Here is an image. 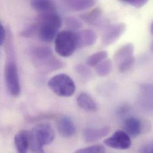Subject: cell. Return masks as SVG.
I'll list each match as a JSON object with an SVG mask.
<instances>
[{
    "label": "cell",
    "instance_id": "6da1fadb",
    "mask_svg": "<svg viewBox=\"0 0 153 153\" xmlns=\"http://www.w3.org/2000/svg\"><path fill=\"white\" fill-rule=\"evenodd\" d=\"M62 23V19L56 12L40 14L36 22L40 39L45 42H52L56 37Z\"/></svg>",
    "mask_w": 153,
    "mask_h": 153
},
{
    "label": "cell",
    "instance_id": "7a4b0ae2",
    "mask_svg": "<svg viewBox=\"0 0 153 153\" xmlns=\"http://www.w3.org/2000/svg\"><path fill=\"white\" fill-rule=\"evenodd\" d=\"M55 132L48 123H42L35 126L30 131V144L32 153H45L43 147L51 144L54 140Z\"/></svg>",
    "mask_w": 153,
    "mask_h": 153
},
{
    "label": "cell",
    "instance_id": "3957f363",
    "mask_svg": "<svg viewBox=\"0 0 153 153\" xmlns=\"http://www.w3.org/2000/svg\"><path fill=\"white\" fill-rule=\"evenodd\" d=\"M32 54L37 67L42 72L48 73L63 68L65 64L53 56L52 50L47 46L33 48Z\"/></svg>",
    "mask_w": 153,
    "mask_h": 153
},
{
    "label": "cell",
    "instance_id": "277c9868",
    "mask_svg": "<svg viewBox=\"0 0 153 153\" xmlns=\"http://www.w3.org/2000/svg\"><path fill=\"white\" fill-rule=\"evenodd\" d=\"M8 51V57L4 69L5 80L9 93L13 97H17L21 91L18 68L10 48Z\"/></svg>",
    "mask_w": 153,
    "mask_h": 153
},
{
    "label": "cell",
    "instance_id": "5b68a950",
    "mask_svg": "<svg viewBox=\"0 0 153 153\" xmlns=\"http://www.w3.org/2000/svg\"><path fill=\"white\" fill-rule=\"evenodd\" d=\"M48 85L55 94L62 97H71L76 91L74 80L65 74H58L51 77L48 81Z\"/></svg>",
    "mask_w": 153,
    "mask_h": 153
},
{
    "label": "cell",
    "instance_id": "8992f818",
    "mask_svg": "<svg viewBox=\"0 0 153 153\" xmlns=\"http://www.w3.org/2000/svg\"><path fill=\"white\" fill-rule=\"evenodd\" d=\"M54 43L56 52L59 55L64 57L72 56L77 49L75 32L66 30L58 33Z\"/></svg>",
    "mask_w": 153,
    "mask_h": 153
},
{
    "label": "cell",
    "instance_id": "52a82bcc",
    "mask_svg": "<svg viewBox=\"0 0 153 153\" xmlns=\"http://www.w3.org/2000/svg\"><path fill=\"white\" fill-rule=\"evenodd\" d=\"M114 60L119 72L123 73L130 70L135 62L133 44L128 43L121 47L114 54Z\"/></svg>",
    "mask_w": 153,
    "mask_h": 153
},
{
    "label": "cell",
    "instance_id": "ba28073f",
    "mask_svg": "<svg viewBox=\"0 0 153 153\" xmlns=\"http://www.w3.org/2000/svg\"><path fill=\"white\" fill-rule=\"evenodd\" d=\"M104 144L117 150H126L130 148L132 142L130 137L123 131H116L110 137L104 141Z\"/></svg>",
    "mask_w": 153,
    "mask_h": 153
},
{
    "label": "cell",
    "instance_id": "9c48e42d",
    "mask_svg": "<svg viewBox=\"0 0 153 153\" xmlns=\"http://www.w3.org/2000/svg\"><path fill=\"white\" fill-rule=\"evenodd\" d=\"M126 30L125 23H119L112 25L106 30L102 36V45L105 47L112 45L124 34Z\"/></svg>",
    "mask_w": 153,
    "mask_h": 153
},
{
    "label": "cell",
    "instance_id": "30bf717a",
    "mask_svg": "<svg viewBox=\"0 0 153 153\" xmlns=\"http://www.w3.org/2000/svg\"><path fill=\"white\" fill-rule=\"evenodd\" d=\"M77 48H82L94 45L97 39L95 32L89 29L81 30L75 32Z\"/></svg>",
    "mask_w": 153,
    "mask_h": 153
},
{
    "label": "cell",
    "instance_id": "8fae6325",
    "mask_svg": "<svg viewBox=\"0 0 153 153\" xmlns=\"http://www.w3.org/2000/svg\"><path fill=\"white\" fill-rule=\"evenodd\" d=\"M124 131L130 137L136 138L143 130V122L138 119L131 117L127 118L123 123Z\"/></svg>",
    "mask_w": 153,
    "mask_h": 153
},
{
    "label": "cell",
    "instance_id": "7c38bea8",
    "mask_svg": "<svg viewBox=\"0 0 153 153\" xmlns=\"http://www.w3.org/2000/svg\"><path fill=\"white\" fill-rule=\"evenodd\" d=\"M110 131L109 126H103L100 128H86L83 133L84 140L87 143H92L98 141L107 136Z\"/></svg>",
    "mask_w": 153,
    "mask_h": 153
},
{
    "label": "cell",
    "instance_id": "4fadbf2b",
    "mask_svg": "<svg viewBox=\"0 0 153 153\" xmlns=\"http://www.w3.org/2000/svg\"><path fill=\"white\" fill-rule=\"evenodd\" d=\"M59 134L65 138H70L75 135L76 128L72 120L68 116L62 117L57 122Z\"/></svg>",
    "mask_w": 153,
    "mask_h": 153
},
{
    "label": "cell",
    "instance_id": "5bb4252c",
    "mask_svg": "<svg viewBox=\"0 0 153 153\" xmlns=\"http://www.w3.org/2000/svg\"><path fill=\"white\" fill-rule=\"evenodd\" d=\"M14 144L17 153H27L30 144V131L22 130L14 137Z\"/></svg>",
    "mask_w": 153,
    "mask_h": 153
},
{
    "label": "cell",
    "instance_id": "9a60e30c",
    "mask_svg": "<svg viewBox=\"0 0 153 153\" xmlns=\"http://www.w3.org/2000/svg\"><path fill=\"white\" fill-rule=\"evenodd\" d=\"M77 104L78 106L89 112H94L97 110V105L93 98L87 93L82 92L77 98Z\"/></svg>",
    "mask_w": 153,
    "mask_h": 153
},
{
    "label": "cell",
    "instance_id": "2e32d148",
    "mask_svg": "<svg viewBox=\"0 0 153 153\" xmlns=\"http://www.w3.org/2000/svg\"><path fill=\"white\" fill-rule=\"evenodd\" d=\"M141 102L143 106L152 110L153 87L151 84L144 83L141 86Z\"/></svg>",
    "mask_w": 153,
    "mask_h": 153
},
{
    "label": "cell",
    "instance_id": "e0dca14e",
    "mask_svg": "<svg viewBox=\"0 0 153 153\" xmlns=\"http://www.w3.org/2000/svg\"><path fill=\"white\" fill-rule=\"evenodd\" d=\"M32 7L41 14L56 12V5L54 2L47 0H35L30 2Z\"/></svg>",
    "mask_w": 153,
    "mask_h": 153
},
{
    "label": "cell",
    "instance_id": "ac0fdd59",
    "mask_svg": "<svg viewBox=\"0 0 153 153\" xmlns=\"http://www.w3.org/2000/svg\"><path fill=\"white\" fill-rule=\"evenodd\" d=\"M102 15V11L100 7H96L88 12L81 14V19L86 23L91 25L98 23Z\"/></svg>",
    "mask_w": 153,
    "mask_h": 153
},
{
    "label": "cell",
    "instance_id": "d6986e66",
    "mask_svg": "<svg viewBox=\"0 0 153 153\" xmlns=\"http://www.w3.org/2000/svg\"><path fill=\"white\" fill-rule=\"evenodd\" d=\"M66 3L71 10L76 11H80L89 9L96 4V1L94 0H74L67 1H66Z\"/></svg>",
    "mask_w": 153,
    "mask_h": 153
},
{
    "label": "cell",
    "instance_id": "ffe728a7",
    "mask_svg": "<svg viewBox=\"0 0 153 153\" xmlns=\"http://www.w3.org/2000/svg\"><path fill=\"white\" fill-rule=\"evenodd\" d=\"M113 70V62L110 59H105L96 66V72L100 77H106Z\"/></svg>",
    "mask_w": 153,
    "mask_h": 153
},
{
    "label": "cell",
    "instance_id": "44dd1931",
    "mask_svg": "<svg viewBox=\"0 0 153 153\" xmlns=\"http://www.w3.org/2000/svg\"><path fill=\"white\" fill-rule=\"evenodd\" d=\"M108 56L106 51H100L89 56L86 60V64L91 67L97 66L98 64L105 60Z\"/></svg>",
    "mask_w": 153,
    "mask_h": 153
},
{
    "label": "cell",
    "instance_id": "7402d4cb",
    "mask_svg": "<svg viewBox=\"0 0 153 153\" xmlns=\"http://www.w3.org/2000/svg\"><path fill=\"white\" fill-rule=\"evenodd\" d=\"M74 153H105V150L102 146L95 145L79 149Z\"/></svg>",
    "mask_w": 153,
    "mask_h": 153
},
{
    "label": "cell",
    "instance_id": "603a6c76",
    "mask_svg": "<svg viewBox=\"0 0 153 153\" xmlns=\"http://www.w3.org/2000/svg\"><path fill=\"white\" fill-rule=\"evenodd\" d=\"M66 26L70 31L74 32V30H77L80 29L82 26L81 22L76 18L70 17L66 19Z\"/></svg>",
    "mask_w": 153,
    "mask_h": 153
},
{
    "label": "cell",
    "instance_id": "cb8c5ba5",
    "mask_svg": "<svg viewBox=\"0 0 153 153\" xmlns=\"http://www.w3.org/2000/svg\"><path fill=\"white\" fill-rule=\"evenodd\" d=\"M38 32V26L36 23L30 25L29 26L26 27L22 33V35L25 37H29L34 35Z\"/></svg>",
    "mask_w": 153,
    "mask_h": 153
},
{
    "label": "cell",
    "instance_id": "d4e9b609",
    "mask_svg": "<svg viewBox=\"0 0 153 153\" xmlns=\"http://www.w3.org/2000/svg\"><path fill=\"white\" fill-rule=\"evenodd\" d=\"M122 2L123 3L131 5L132 6L135 8H140L144 7L149 2V1L147 0H125V1H122Z\"/></svg>",
    "mask_w": 153,
    "mask_h": 153
},
{
    "label": "cell",
    "instance_id": "484cf974",
    "mask_svg": "<svg viewBox=\"0 0 153 153\" xmlns=\"http://www.w3.org/2000/svg\"><path fill=\"white\" fill-rule=\"evenodd\" d=\"M76 71L77 73L83 76L87 77L90 75V71L82 65H79L77 66Z\"/></svg>",
    "mask_w": 153,
    "mask_h": 153
},
{
    "label": "cell",
    "instance_id": "4316f807",
    "mask_svg": "<svg viewBox=\"0 0 153 153\" xmlns=\"http://www.w3.org/2000/svg\"><path fill=\"white\" fill-rule=\"evenodd\" d=\"M138 153H153V143H150L144 145Z\"/></svg>",
    "mask_w": 153,
    "mask_h": 153
},
{
    "label": "cell",
    "instance_id": "83f0119b",
    "mask_svg": "<svg viewBox=\"0 0 153 153\" xmlns=\"http://www.w3.org/2000/svg\"><path fill=\"white\" fill-rule=\"evenodd\" d=\"M5 37H6L5 29L4 26L0 23V46H1L4 44L5 40Z\"/></svg>",
    "mask_w": 153,
    "mask_h": 153
},
{
    "label": "cell",
    "instance_id": "f1b7e54d",
    "mask_svg": "<svg viewBox=\"0 0 153 153\" xmlns=\"http://www.w3.org/2000/svg\"><path fill=\"white\" fill-rule=\"evenodd\" d=\"M129 110H130L129 106H128V105L124 104L119 108L117 110V113L120 115H123V114H126L129 111Z\"/></svg>",
    "mask_w": 153,
    "mask_h": 153
},
{
    "label": "cell",
    "instance_id": "f546056e",
    "mask_svg": "<svg viewBox=\"0 0 153 153\" xmlns=\"http://www.w3.org/2000/svg\"><path fill=\"white\" fill-rule=\"evenodd\" d=\"M150 31H151V33L153 34V23H152L151 24V26H150Z\"/></svg>",
    "mask_w": 153,
    "mask_h": 153
}]
</instances>
